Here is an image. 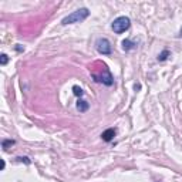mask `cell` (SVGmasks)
Returning <instances> with one entry per match:
<instances>
[{"label": "cell", "mask_w": 182, "mask_h": 182, "mask_svg": "<svg viewBox=\"0 0 182 182\" xmlns=\"http://www.w3.org/2000/svg\"><path fill=\"white\" fill-rule=\"evenodd\" d=\"M88 14H90V12L87 9H78V10H75L74 13H71L70 16L64 17L61 23L64 24V26H65V24L80 23V22H83V20L87 19V17H88Z\"/></svg>", "instance_id": "6da1fadb"}, {"label": "cell", "mask_w": 182, "mask_h": 182, "mask_svg": "<svg viewBox=\"0 0 182 182\" xmlns=\"http://www.w3.org/2000/svg\"><path fill=\"white\" fill-rule=\"evenodd\" d=\"M131 26V22L128 17L125 16H121V17H118V19L114 20V23H112V30L115 33H124L125 30H128Z\"/></svg>", "instance_id": "7a4b0ae2"}, {"label": "cell", "mask_w": 182, "mask_h": 182, "mask_svg": "<svg viewBox=\"0 0 182 182\" xmlns=\"http://www.w3.org/2000/svg\"><path fill=\"white\" fill-rule=\"evenodd\" d=\"M97 50L101 54H110L111 53V46H110V41H108L107 38H100L97 40Z\"/></svg>", "instance_id": "3957f363"}, {"label": "cell", "mask_w": 182, "mask_h": 182, "mask_svg": "<svg viewBox=\"0 0 182 182\" xmlns=\"http://www.w3.org/2000/svg\"><path fill=\"white\" fill-rule=\"evenodd\" d=\"M97 81H101V83H104L105 85H111L112 84V77L111 74H110V71L105 68L104 70V74L100 77V78H97Z\"/></svg>", "instance_id": "277c9868"}, {"label": "cell", "mask_w": 182, "mask_h": 182, "mask_svg": "<svg viewBox=\"0 0 182 182\" xmlns=\"http://www.w3.org/2000/svg\"><path fill=\"white\" fill-rule=\"evenodd\" d=\"M101 137H103L104 141H107V142H108V141H111L112 138L115 137V130H114V128H108V130L104 131Z\"/></svg>", "instance_id": "5b68a950"}, {"label": "cell", "mask_w": 182, "mask_h": 182, "mask_svg": "<svg viewBox=\"0 0 182 182\" xmlns=\"http://www.w3.org/2000/svg\"><path fill=\"white\" fill-rule=\"evenodd\" d=\"M77 110L81 112L87 111V110H88V103L84 101V100H78V101H77Z\"/></svg>", "instance_id": "8992f818"}, {"label": "cell", "mask_w": 182, "mask_h": 182, "mask_svg": "<svg viewBox=\"0 0 182 182\" xmlns=\"http://www.w3.org/2000/svg\"><path fill=\"white\" fill-rule=\"evenodd\" d=\"M134 43H131L130 40H124L122 41V50H125V51H128V50H131V48H134Z\"/></svg>", "instance_id": "52a82bcc"}, {"label": "cell", "mask_w": 182, "mask_h": 182, "mask_svg": "<svg viewBox=\"0 0 182 182\" xmlns=\"http://www.w3.org/2000/svg\"><path fill=\"white\" fill-rule=\"evenodd\" d=\"M73 93H74V95H77V97H81V95H83V90L80 88L78 85H74V87H73Z\"/></svg>", "instance_id": "ba28073f"}, {"label": "cell", "mask_w": 182, "mask_h": 182, "mask_svg": "<svg viewBox=\"0 0 182 182\" xmlns=\"http://www.w3.org/2000/svg\"><path fill=\"white\" fill-rule=\"evenodd\" d=\"M168 56H169V51H167V50H165V51H164L162 54H159V56H158V60L164 61V60H165V58H167Z\"/></svg>", "instance_id": "9c48e42d"}, {"label": "cell", "mask_w": 182, "mask_h": 182, "mask_svg": "<svg viewBox=\"0 0 182 182\" xmlns=\"http://www.w3.org/2000/svg\"><path fill=\"white\" fill-rule=\"evenodd\" d=\"M7 61H9V57L6 56V54H2V56H0V63H2V65H5Z\"/></svg>", "instance_id": "30bf717a"}, {"label": "cell", "mask_w": 182, "mask_h": 182, "mask_svg": "<svg viewBox=\"0 0 182 182\" xmlns=\"http://www.w3.org/2000/svg\"><path fill=\"white\" fill-rule=\"evenodd\" d=\"M14 141L9 140V141H3V150H7V147H10V145H13Z\"/></svg>", "instance_id": "8fae6325"}, {"label": "cell", "mask_w": 182, "mask_h": 182, "mask_svg": "<svg viewBox=\"0 0 182 182\" xmlns=\"http://www.w3.org/2000/svg\"><path fill=\"white\" fill-rule=\"evenodd\" d=\"M20 159V161H24V162H26V164H30V159H28V158H26V157H24V158H19Z\"/></svg>", "instance_id": "7c38bea8"}, {"label": "cell", "mask_w": 182, "mask_h": 182, "mask_svg": "<svg viewBox=\"0 0 182 182\" xmlns=\"http://www.w3.org/2000/svg\"><path fill=\"white\" fill-rule=\"evenodd\" d=\"M16 50H19V51H23L24 48L22 46H20V44H17V46H16Z\"/></svg>", "instance_id": "4fadbf2b"}]
</instances>
